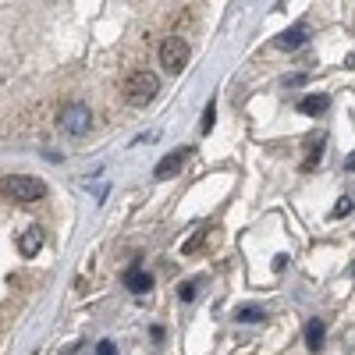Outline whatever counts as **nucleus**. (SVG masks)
<instances>
[{
	"instance_id": "1",
	"label": "nucleus",
	"mask_w": 355,
	"mask_h": 355,
	"mask_svg": "<svg viewBox=\"0 0 355 355\" xmlns=\"http://www.w3.org/2000/svg\"><path fill=\"white\" fill-rule=\"evenodd\" d=\"M160 93V78L150 75V71H132L128 82H125V100L132 107H146V103H153Z\"/></svg>"
},
{
	"instance_id": "2",
	"label": "nucleus",
	"mask_w": 355,
	"mask_h": 355,
	"mask_svg": "<svg viewBox=\"0 0 355 355\" xmlns=\"http://www.w3.org/2000/svg\"><path fill=\"white\" fill-rule=\"evenodd\" d=\"M0 192H4L8 199H15V202H36L46 189H43V182L40 178H28V174H11V178H4L0 182Z\"/></svg>"
},
{
	"instance_id": "3",
	"label": "nucleus",
	"mask_w": 355,
	"mask_h": 355,
	"mask_svg": "<svg viewBox=\"0 0 355 355\" xmlns=\"http://www.w3.org/2000/svg\"><path fill=\"white\" fill-rule=\"evenodd\" d=\"M57 125H61L68 135L82 139V135L93 132V110H89L85 103H64L61 117H57Z\"/></svg>"
},
{
	"instance_id": "4",
	"label": "nucleus",
	"mask_w": 355,
	"mask_h": 355,
	"mask_svg": "<svg viewBox=\"0 0 355 355\" xmlns=\"http://www.w3.org/2000/svg\"><path fill=\"white\" fill-rule=\"evenodd\" d=\"M189 57H192V50H189V43H185L182 36L164 40V46H160V64H164L167 71H182V68L189 64Z\"/></svg>"
},
{
	"instance_id": "5",
	"label": "nucleus",
	"mask_w": 355,
	"mask_h": 355,
	"mask_svg": "<svg viewBox=\"0 0 355 355\" xmlns=\"http://www.w3.org/2000/svg\"><path fill=\"white\" fill-rule=\"evenodd\" d=\"M185 157H189V150H174V153H167V157L153 167V178H157V182H167V178H174L178 171H182Z\"/></svg>"
},
{
	"instance_id": "6",
	"label": "nucleus",
	"mask_w": 355,
	"mask_h": 355,
	"mask_svg": "<svg viewBox=\"0 0 355 355\" xmlns=\"http://www.w3.org/2000/svg\"><path fill=\"white\" fill-rule=\"evenodd\" d=\"M125 288L135 291V295H146V291L153 288V277L146 274L142 266H128V270H125Z\"/></svg>"
},
{
	"instance_id": "7",
	"label": "nucleus",
	"mask_w": 355,
	"mask_h": 355,
	"mask_svg": "<svg viewBox=\"0 0 355 355\" xmlns=\"http://www.w3.org/2000/svg\"><path fill=\"white\" fill-rule=\"evenodd\" d=\"M40 249H43V231H40V227H28L21 239H18V252H21L25 259H33Z\"/></svg>"
},
{
	"instance_id": "8",
	"label": "nucleus",
	"mask_w": 355,
	"mask_h": 355,
	"mask_svg": "<svg viewBox=\"0 0 355 355\" xmlns=\"http://www.w3.org/2000/svg\"><path fill=\"white\" fill-rule=\"evenodd\" d=\"M302 43H306V25L288 28V33L277 40V46H281V50H295V46H302Z\"/></svg>"
},
{
	"instance_id": "9",
	"label": "nucleus",
	"mask_w": 355,
	"mask_h": 355,
	"mask_svg": "<svg viewBox=\"0 0 355 355\" xmlns=\"http://www.w3.org/2000/svg\"><path fill=\"white\" fill-rule=\"evenodd\" d=\"M323 334H327V327H323V320H309V327H306V345H309L313 352H320Z\"/></svg>"
},
{
	"instance_id": "10",
	"label": "nucleus",
	"mask_w": 355,
	"mask_h": 355,
	"mask_svg": "<svg viewBox=\"0 0 355 355\" xmlns=\"http://www.w3.org/2000/svg\"><path fill=\"white\" fill-rule=\"evenodd\" d=\"M327 103H331L327 96H306V100L299 103V110H302V114H309V117H320L323 110H327Z\"/></svg>"
},
{
	"instance_id": "11",
	"label": "nucleus",
	"mask_w": 355,
	"mask_h": 355,
	"mask_svg": "<svg viewBox=\"0 0 355 355\" xmlns=\"http://www.w3.org/2000/svg\"><path fill=\"white\" fill-rule=\"evenodd\" d=\"M202 242H206V227H199V231L192 234V239L182 245V256H196V252L202 249Z\"/></svg>"
},
{
	"instance_id": "12",
	"label": "nucleus",
	"mask_w": 355,
	"mask_h": 355,
	"mask_svg": "<svg viewBox=\"0 0 355 355\" xmlns=\"http://www.w3.org/2000/svg\"><path fill=\"white\" fill-rule=\"evenodd\" d=\"M320 157H323V142H316V139H313V142H309V157H306V164H302V167H306V171H313Z\"/></svg>"
},
{
	"instance_id": "13",
	"label": "nucleus",
	"mask_w": 355,
	"mask_h": 355,
	"mask_svg": "<svg viewBox=\"0 0 355 355\" xmlns=\"http://www.w3.org/2000/svg\"><path fill=\"white\" fill-rule=\"evenodd\" d=\"M239 320H242V323H259V320H263V309L245 306V309H239Z\"/></svg>"
},
{
	"instance_id": "14",
	"label": "nucleus",
	"mask_w": 355,
	"mask_h": 355,
	"mask_svg": "<svg viewBox=\"0 0 355 355\" xmlns=\"http://www.w3.org/2000/svg\"><path fill=\"white\" fill-rule=\"evenodd\" d=\"M196 291H199V284H196V281H185L178 295H182V302H192V299H196Z\"/></svg>"
},
{
	"instance_id": "15",
	"label": "nucleus",
	"mask_w": 355,
	"mask_h": 355,
	"mask_svg": "<svg viewBox=\"0 0 355 355\" xmlns=\"http://www.w3.org/2000/svg\"><path fill=\"white\" fill-rule=\"evenodd\" d=\"M214 117H217V107L210 103V107L202 110V132H210V128H214Z\"/></svg>"
},
{
	"instance_id": "16",
	"label": "nucleus",
	"mask_w": 355,
	"mask_h": 355,
	"mask_svg": "<svg viewBox=\"0 0 355 355\" xmlns=\"http://www.w3.org/2000/svg\"><path fill=\"white\" fill-rule=\"evenodd\" d=\"M345 214H352V196H341L334 206V217H345Z\"/></svg>"
},
{
	"instance_id": "17",
	"label": "nucleus",
	"mask_w": 355,
	"mask_h": 355,
	"mask_svg": "<svg viewBox=\"0 0 355 355\" xmlns=\"http://www.w3.org/2000/svg\"><path fill=\"white\" fill-rule=\"evenodd\" d=\"M96 355H117V352H114V341H100V345H96Z\"/></svg>"
}]
</instances>
